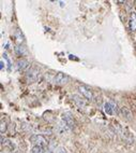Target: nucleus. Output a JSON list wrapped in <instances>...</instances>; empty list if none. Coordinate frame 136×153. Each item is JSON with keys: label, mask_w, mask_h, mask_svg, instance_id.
Wrapping results in <instances>:
<instances>
[{"label": "nucleus", "mask_w": 136, "mask_h": 153, "mask_svg": "<svg viewBox=\"0 0 136 153\" xmlns=\"http://www.w3.org/2000/svg\"><path fill=\"white\" fill-rule=\"evenodd\" d=\"M30 142L33 143L34 145H39L42 148H45L48 145V141L46 140V138L42 135H32L30 137Z\"/></svg>", "instance_id": "nucleus-1"}, {"label": "nucleus", "mask_w": 136, "mask_h": 153, "mask_svg": "<svg viewBox=\"0 0 136 153\" xmlns=\"http://www.w3.org/2000/svg\"><path fill=\"white\" fill-rule=\"evenodd\" d=\"M104 111H105L106 114H117L118 113V106L117 103H115L114 101H109V103H106L104 105Z\"/></svg>", "instance_id": "nucleus-2"}, {"label": "nucleus", "mask_w": 136, "mask_h": 153, "mask_svg": "<svg viewBox=\"0 0 136 153\" xmlns=\"http://www.w3.org/2000/svg\"><path fill=\"white\" fill-rule=\"evenodd\" d=\"M62 121H63L64 124H65L69 128H71V130H73V128L75 127V122H74L72 114H71L70 112H64L63 114H62Z\"/></svg>", "instance_id": "nucleus-3"}, {"label": "nucleus", "mask_w": 136, "mask_h": 153, "mask_svg": "<svg viewBox=\"0 0 136 153\" xmlns=\"http://www.w3.org/2000/svg\"><path fill=\"white\" fill-rule=\"evenodd\" d=\"M78 91L82 93V95L84 97H86L87 99L91 100L93 99V94H92V91H91L90 88L86 86V85H78Z\"/></svg>", "instance_id": "nucleus-4"}, {"label": "nucleus", "mask_w": 136, "mask_h": 153, "mask_svg": "<svg viewBox=\"0 0 136 153\" xmlns=\"http://www.w3.org/2000/svg\"><path fill=\"white\" fill-rule=\"evenodd\" d=\"M68 80H69V76L63 72H58L56 74V76H55V79H54L55 83L58 84V85L65 84V83L68 82Z\"/></svg>", "instance_id": "nucleus-5"}, {"label": "nucleus", "mask_w": 136, "mask_h": 153, "mask_svg": "<svg viewBox=\"0 0 136 153\" xmlns=\"http://www.w3.org/2000/svg\"><path fill=\"white\" fill-rule=\"evenodd\" d=\"M27 76V80L29 81V82H33V81H37L39 79V76H40V71L37 70L35 68H32L30 69L26 74Z\"/></svg>", "instance_id": "nucleus-6"}, {"label": "nucleus", "mask_w": 136, "mask_h": 153, "mask_svg": "<svg viewBox=\"0 0 136 153\" xmlns=\"http://www.w3.org/2000/svg\"><path fill=\"white\" fill-rule=\"evenodd\" d=\"M29 67V61L25 59V58H19L18 61H16V68L19 71H24Z\"/></svg>", "instance_id": "nucleus-7"}, {"label": "nucleus", "mask_w": 136, "mask_h": 153, "mask_svg": "<svg viewBox=\"0 0 136 153\" xmlns=\"http://www.w3.org/2000/svg\"><path fill=\"white\" fill-rule=\"evenodd\" d=\"M14 37H15V41L16 43L18 44V45H22L24 42H25V37H24L23 32H22V30L20 29H16L15 30V34H14Z\"/></svg>", "instance_id": "nucleus-8"}, {"label": "nucleus", "mask_w": 136, "mask_h": 153, "mask_svg": "<svg viewBox=\"0 0 136 153\" xmlns=\"http://www.w3.org/2000/svg\"><path fill=\"white\" fill-rule=\"evenodd\" d=\"M72 99L74 100V103L77 105L78 108H84L86 106V100L84 99L83 97H80L78 95H73L72 96Z\"/></svg>", "instance_id": "nucleus-9"}, {"label": "nucleus", "mask_w": 136, "mask_h": 153, "mask_svg": "<svg viewBox=\"0 0 136 153\" xmlns=\"http://www.w3.org/2000/svg\"><path fill=\"white\" fill-rule=\"evenodd\" d=\"M130 29L131 31H136V13L135 12H131L130 15Z\"/></svg>", "instance_id": "nucleus-10"}, {"label": "nucleus", "mask_w": 136, "mask_h": 153, "mask_svg": "<svg viewBox=\"0 0 136 153\" xmlns=\"http://www.w3.org/2000/svg\"><path fill=\"white\" fill-rule=\"evenodd\" d=\"M15 53L18 56H24V55L27 54V49L24 45H17L15 48Z\"/></svg>", "instance_id": "nucleus-11"}, {"label": "nucleus", "mask_w": 136, "mask_h": 153, "mask_svg": "<svg viewBox=\"0 0 136 153\" xmlns=\"http://www.w3.org/2000/svg\"><path fill=\"white\" fill-rule=\"evenodd\" d=\"M121 113H122V116L124 118L125 120H131V112H130V110H129L128 108L123 107L122 109H121Z\"/></svg>", "instance_id": "nucleus-12"}, {"label": "nucleus", "mask_w": 136, "mask_h": 153, "mask_svg": "<svg viewBox=\"0 0 136 153\" xmlns=\"http://www.w3.org/2000/svg\"><path fill=\"white\" fill-rule=\"evenodd\" d=\"M1 145H4V147H8V148H10L11 150L14 149V145H13V142H11L9 139H3V137H1Z\"/></svg>", "instance_id": "nucleus-13"}, {"label": "nucleus", "mask_w": 136, "mask_h": 153, "mask_svg": "<svg viewBox=\"0 0 136 153\" xmlns=\"http://www.w3.org/2000/svg\"><path fill=\"white\" fill-rule=\"evenodd\" d=\"M7 128H8L7 123L4 122L3 120H1V121H0V133H1V134H4V133L7 132Z\"/></svg>", "instance_id": "nucleus-14"}, {"label": "nucleus", "mask_w": 136, "mask_h": 153, "mask_svg": "<svg viewBox=\"0 0 136 153\" xmlns=\"http://www.w3.org/2000/svg\"><path fill=\"white\" fill-rule=\"evenodd\" d=\"M44 148L39 147V145H33V148L31 149V153H44Z\"/></svg>", "instance_id": "nucleus-15"}, {"label": "nucleus", "mask_w": 136, "mask_h": 153, "mask_svg": "<svg viewBox=\"0 0 136 153\" xmlns=\"http://www.w3.org/2000/svg\"><path fill=\"white\" fill-rule=\"evenodd\" d=\"M3 58L7 61V64H8V70H11V68H12V63H11V61H10V58H9V56H8V54L7 53H3Z\"/></svg>", "instance_id": "nucleus-16"}, {"label": "nucleus", "mask_w": 136, "mask_h": 153, "mask_svg": "<svg viewBox=\"0 0 136 153\" xmlns=\"http://www.w3.org/2000/svg\"><path fill=\"white\" fill-rule=\"evenodd\" d=\"M55 153H67V150L64 147H58L56 149V152Z\"/></svg>", "instance_id": "nucleus-17"}, {"label": "nucleus", "mask_w": 136, "mask_h": 153, "mask_svg": "<svg viewBox=\"0 0 136 153\" xmlns=\"http://www.w3.org/2000/svg\"><path fill=\"white\" fill-rule=\"evenodd\" d=\"M3 67H4V63H3V61L1 59V61H0V69L3 70Z\"/></svg>", "instance_id": "nucleus-18"}, {"label": "nucleus", "mask_w": 136, "mask_h": 153, "mask_svg": "<svg viewBox=\"0 0 136 153\" xmlns=\"http://www.w3.org/2000/svg\"><path fill=\"white\" fill-rule=\"evenodd\" d=\"M44 153H53V152H52V151H49V150H47V151H45Z\"/></svg>", "instance_id": "nucleus-19"}]
</instances>
